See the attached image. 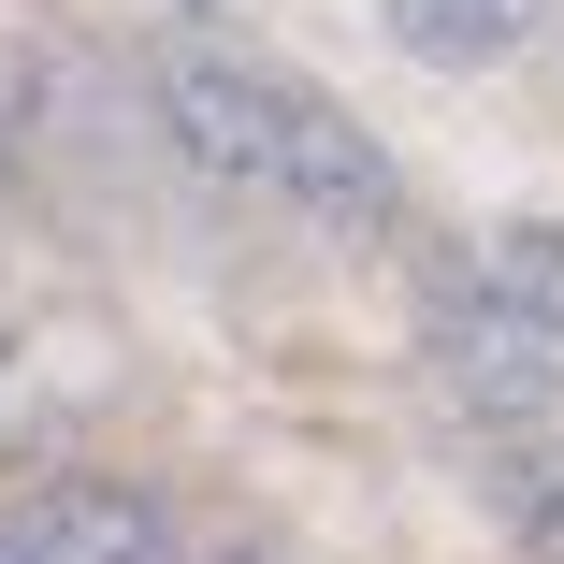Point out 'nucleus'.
<instances>
[{"mask_svg":"<svg viewBox=\"0 0 564 564\" xmlns=\"http://www.w3.org/2000/svg\"><path fill=\"white\" fill-rule=\"evenodd\" d=\"M145 117H160V145L203 174V188H261L275 203V145H290V73H261V58H232V44H174L160 73H145Z\"/></svg>","mask_w":564,"mask_h":564,"instance_id":"1","label":"nucleus"},{"mask_svg":"<svg viewBox=\"0 0 564 564\" xmlns=\"http://www.w3.org/2000/svg\"><path fill=\"white\" fill-rule=\"evenodd\" d=\"M420 362H434V391L464 405L478 434H550V420H564V348H550L521 304H492L478 275H464V290H434Z\"/></svg>","mask_w":564,"mask_h":564,"instance_id":"2","label":"nucleus"},{"mask_svg":"<svg viewBox=\"0 0 564 564\" xmlns=\"http://www.w3.org/2000/svg\"><path fill=\"white\" fill-rule=\"evenodd\" d=\"M275 203H290V217H318V232H377V217H391V160L362 145V117H348V101L290 87V145H275Z\"/></svg>","mask_w":564,"mask_h":564,"instance_id":"3","label":"nucleus"},{"mask_svg":"<svg viewBox=\"0 0 564 564\" xmlns=\"http://www.w3.org/2000/svg\"><path fill=\"white\" fill-rule=\"evenodd\" d=\"M550 15H564V0H391V44L434 58V73H492V58H521Z\"/></svg>","mask_w":564,"mask_h":564,"instance_id":"4","label":"nucleus"},{"mask_svg":"<svg viewBox=\"0 0 564 564\" xmlns=\"http://www.w3.org/2000/svg\"><path fill=\"white\" fill-rule=\"evenodd\" d=\"M44 521H58V564H160V507L117 478H44Z\"/></svg>","mask_w":564,"mask_h":564,"instance_id":"5","label":"nucleus"},{"mask_svg":"<svg viewBox=\"0 0 564 564\" xmlns=\"http://www.w3.org/2000/svg\"><path fill=\"white\" fill-rule=\"evenodd\" d=\"M478 290L521 304L550 348H564V232H550V217H492V232H478Z\"/></svg>","mask_w":564,"mask_h":564,"instance_id":"6","label":"nucleus"},{"mask_svg":"<svg viewBox=\"0 0 564 564\" xmlns=\"http://www.w3.org/2000/svg\"><path fill=\"white\" fill-rule=\"evenodd\" d=\"M492 507H507L521 550L564 564V434H492Z\"/></svg>","mask_w":564,"mask_h":564,"instance_id":"7","label":"nucleus"},{"mask_svg":"<svg viewBox=\"0 0 564 564\" xmlns=\"http://www.w3.org/2000/svg\"><path fill=\"white\" fill-rule=\"evenodd\" d=\"M0 564H58V521H44V492H15V507H0Z\"/></svg>","mask_w":564,"mask_h":564,"instance_id":"8","label":"nucleus"},{"mask_svg":"<svg viewBox=\"0 0 564 564\" xmlns=\"http://www.w3.org/2000/svg\"><path fill=\"white\" fill-rule=\"evenodd\" d=\"M15 377H30V333L0 318V420H15Z\"/></svg>","mask_w":564,"mask_h":564,"instance_id":"9","label":"nucleus"},{"mask_svg":"<svg viewBox=\"0 0 564 564\" xmlns=\"http://www.w3.org/2000/svg\"><path fill=\"white\" fill-rule=\"evenodd\" d=\"M217 564H261V550H217Z\"/></svg>","mask_w":564,"mask_h":564,"instance_id":"10","label":"nucleus"},{"mask_svg":"<svg viewBox=\"0 0 564 564\" xmlns=\"http://www.w3.org/2000/svg\"><path fill=\"white\" fill-rule=\"evenodd\" d=\"M203 15H217V0H203Z\"/></svg>","mask_w":564,"mask_h":564,"instance_id":"11","label":"nucleus"}]
</instances>
